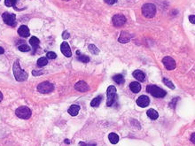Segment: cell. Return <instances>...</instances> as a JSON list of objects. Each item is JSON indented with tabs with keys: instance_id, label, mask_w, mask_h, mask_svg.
<instances>
[{
	"instance_id": "cell-27",
	"label": "cell",
	"mask_w": 195,
	"mask_h": 146,
	"mask_svg": "<svg viewBox=\"0 0 195 146\" xmlns=\"http://www.w3.org/2000/svg\"><path fill=\"white\" fill-rule=\"evenodd\" d=\"M162 81H163L164 84H165V85H167L168 88L172 89V90H174V89H175V86L173 85V83H172L171 82H170V81H169L168 79H167V78H163V80H162Z\"/></svg>"
},
{
	"instance_id": "cell-21",
	"label": "cell",
	"mask_w": 195,
	"mask_h": 146,
	"mask_svg": "<svg viewBox=\"0 0 195 146\" xmlns=\"http://www.w3.org/2000/svg\"><path fill=\"white\" fill-rule=\"evenodd\" d=\"M101 100H102V96H98L94 99H92V101L91 102V105L92 107H98L100 104Z\"/></svg>"
},
{
	"instance_id": "cell-39",
	"label": "cell",
	"mask_w": 195,
	"mask_h": 146,
	"mask_svg": "<svg viewBox=\"0 0 195 146\" xmlns=\"http://www.w3.org/2000/svg\"><path fill=\"white\" fill-rule=\"evenodd\" d=\"M64 1H69V0H64Z\"/></svg>"
},
{
	"instance_id": "cell-8",
	"label": "cell",
	"mask_w": 195,
	"mask_h": 146,
	"mask_svg": "<svg viewBox=\"0 0 195 146\" xmlns=\"http://www.w3.org/2000/svg\"><path fill=\"white\" fill-rule=\"evenodd\" d=\"M113 26L115 27H121L124 25V23L126 22V18L123 14H115L112 19Z\"/></svg>"
},
{
	"instance_id": "cell-10",
	"label": "cell",
	"mask_w": 195,
	"mask_h": 146,
	"mask_svg": "<svg viewBox=\"0 0 195 146\" xmlns=\"http://www.w3.org/2000/svg\"><path fill=\"white\" fill-rule=\"evenodd\" d=\"M150 104V99L147 96H140L139 98L137 99V104L140 107H146L148 106Z\"/></svg>"
},
{
	"instance_id": "cell-29",
	"label": "cell",
	"mask_w": 195,
	"mask_h": 146,
	"mask_svg": "<svg viewBox=\"0 0 195 146\" xmlns=\"http://www.w3.org/2000/svg\"><path fill=\"white\" fill-rule=\"evenodd\" d=\"M46 57H47L48 59H56L57 55H56V53H55V52H48V53H47Z\"/></svg>"
},
{
	"instance_id": "cell-33",
	"label": "cell",
	"mask_w": 195,
	"mask_h": 146,
	"mask_svg": "<svg viewBox=\"0 0 195 146\" xmlns=\"http://www.w3.org/2000/svg\"><path fill=\"white\" fill-rule=\"evenodd\" d=\"M105 3L108 4V5H113V4H115L117 0H105Z\"/></svg>"
},
{
	"instance_id": "cell-13",
	"label": "cell",
	"mask_w": 195,
	"mask_h": 146,
	"mask_svg": "<svg viewBox=\"0 0 195 146\" xmlns=\"http://www.w3.org/2000/svg\"><path fill=\"white\" fill-rule=\"evenodd\" d=\"M60 51L61 52L66 56L68 57V58H70V57L72 56V52H71V49L68 45V44L67 42H64L61 44L60 45Z\"/></svg>"
},
{
	"instance_id": "cell-35",
	"label": "cell",
	"mask_w": 195,
	"mask_h": 146,
	"mask_svg": "<svg viewBox=\"0 0 195 146\" xmlns=\"http://www.w3.org/2000/svg\"><path fill=\"white\" fill-rule=\"evenodd\" d=\"M194 137H195V134L193 133V134L192 135V138H191V140H192V142L193 143H195V139H194Z\"/></svg>"
},
{
	"instance_id": "cell-20",
	"label": "cell",
	"mask_w": 195,
	"mask_h": 146,
	"mask_svg": "<svg viewBox=\"0 0 195 146\" xmlns=\"http://www.w3.org/2000/svg\"><path fill=\"white\" fill-rule=\"evenodd\" d=\"M108 139L113 144H116L119 142V136L115 133H110L108 135Z\"/></svg>"
},
{
	"instance_id": "cell-23",
	"label": "cell",
	"mask_w": 195,
	"mask_h": 146,
	"mask_svg": "<svg viewBox=\"0 0 195 146\" xmlns=\"http://www.w3.org/2000/svg\"><path fill=\"white\" fill-rule=\"evenodd\" d=\"M113 79L118 84H123L124 83V77L123 75H115L113 77Z\"/></svg>"
},
{
	"instance_id": "cell-26",
	"label": "cell",
	"mask_w": 195,
	"mask_h": 146,
	"mask_svg": "<svg viewBox=\"0 0 195 146\" xmlns=\"http://www.w3.org/2000/svg\"><path fill=\"white\" fill-rule=\"evenodd\" d=\"M18 49H19L21 52H29L30 51L29 46L27 45V44H21V45H20L18 47Z\"/></svg>"
},
{
	"instance_id": "cell-30",
	"label": "cell",
	"mask_w": 195,
	"mask_h": 146,
	"mask_svg": "<svg viewBox=\"0 0 195 146\" xmlns=\"http://www.w3.org/2000/svg\"><path fill=\"white\" fill-rule=\"evenodd\" d=\"M44 74V72L41 71V70H34L32 71V75H33L34 76H37V75H41Z\"/></svg>"
},
{
	"instance_id": "cell-1",
	"label": "cell",
	"mask_w": 195,
	"mask_h": 146,
	"mask_svg": "<svg viewBox=\"0 0 195 146\" xmlns=\"http://www.w3.org/2000/svg\"><path fill=\"white\" fill-rule=\"evenodd\" d=\"M13 71L14 77L18 82H24V81H26L29 77L28 73L21 68L20 64H19V59L15 60L13 67Z\"/></svg>"
},
{
	"instance_id": "cell-12",
	"label": "cell",
	"mask_w": 195,
	"mask_h": 146,
	"mask_svg": "<svg viewBox=\"0 0 195 146\" xmlns=\"http://www.w3.org/2000/svg\"><path fill=\"white\" fill-rule=\"evenodd\" d=\"M75 89L79 92H86L89 91L90 88H89L88 84L85 82H84V81H80V82H78L75 85Z\"/></svg>"
},
{
	"instance_id": "cell-6",
	"label": "cell",
	"mask_w": 195,
	"mask_h": 146,
	"mask_svg": "<svg viewBox=\"0 0 195 146\" xmlns=\"http://www.w3.org/2000/svg\"><path fill=\"white\" fill-rule=\"evenodd\" d=\"M54 90V86L52 83H51L50 82H44L41 83L38 86H37V91L38 92L42 93V94H47L52 92Z\"/></svg>"
},
{
	"instance_id": "cell-15",
	"label": "cell",
	"mask_w": 195,
	"mask_h": 146,
	"mask_svg": "<svg viewBox=\"0 0 195 146\" xmlns=\"http://www.w3.org/2000/svg\"><path fill=\"white\" fill-rule=\"evenodd\" d=\"M80 111V106L77 104H73L69 107V109L68 110V113L71 116H76L78 114V112Z\"/></svg>"
},
{
	"instance_id": "cell-16",
	"label": "cell",
	"mask_w": 195,
	"mask_h": 146,
	"mask_svg": "<svg viewBox=\"0 0 195 146\" xmlns=\"http://www.w3.org/2000/svg\"><path fill=\"white\" fill-rule=\"evenodd\" d=\"M129 89L133 93H139L141 91V85L137 82H133L129 85Z\"/></svg>"
},
{
	"instance_id": "cell-17",
	"label": "cell",
	"mask_w": 195,
	"mask_h": 146,
	"mask_svg": "<svg viewBox=\"0 0 195 146\" xmlns=\"http://www.w3.org/2000/svg\"><path fill=\"white\" fill-rule=\"evenodd\" d=\"M132 75H133V76H134L137 81H139V82H144V81H145V75L144 73H143L142 71H140V70H136V71H134Z\"/></svg>"
},
{
	"instance_id": "cell-22",
	"label": "cell",
	"mask_w": 195,
	"mask_h": 146,
	"mask_svg": "<svg viewBox=\"0 0 195 146\" xmlns=\"http://www.w3.org/2000/svg\"><path fill=\"white\" fill-rule=\"evenodd\" d=\"M76 54H77V58H78V60H80L81 62L83 63H88L89 61H90V59H89L88 56H85V55H82L81 54V52L79 51H76Z\"/></svg>"
},
{
	"instance_id": "cell-11",
	"label": "cell",
	"mask_w": 195,
	"mask_h": 146,
	"mask_svg": "<svg viewBox=\"0 0 195 146\" xmlns=\"http://www.w3.org/2000/svg\"><path fill=\"white\" fill-rule=\"evenodd\" d=\"M131 34L129 33V32L121 31V34H120V36L118 38V41L121 44H127V43H129V41H131Z\"/></svg>"
},
{
	"instance_id": "cell-24",
	"label": "cell",
	"mask_w": 195,
	"mask_h": 146,
	"mask_svg": "<svg viewBox=\"0 0 195 146\" xmlns=\"http://www.w3.org/2000/svg\"><path fill=\"white\" fill-rule=\"evenodd\" d=\"M47 64H48V59H47V58H45V57H43V58H40V59H38V60H37V65H38V67H44V66H46Z\"/></svg>"
},
{
	"instance_id": "cell-2",
	"label": "cell",
	"mask_w": 195,
	"mask_h": 146,
	"mask_svg": "<svg viewBox=\"0 0 195 146\" xmlns=\"http://www.w3.org/2000/svg\"><path fill=\"white\" fill-rule=\"evenodd\" d=\"M146 91H147L148 93H150L153 96L159 97V98L164 97L167 94V92L164 90H162V89L159 88L156 85H153V84L147 85V87H146Z\"/></svg>"
},
{
	"instance_id": "cell-37",
	"label": "cell",
	"mask_w": 195,
	"mask_h": 146,
	"mask_svg": "<svg viewBox=\"0 0 195 146\" xmlns=\"http://www.w3.org/2000/svg\"><path fill=\"white\" fill-rule=\"evenodd\" d=\"M2 99H3V94H2L1 91H0V102L2 101Z\"/></svg>"
},
{
	"instance_id": "cell-28",
	"label": "cell",
	"mask_w": 195,
	"mask_h": 146,
	"mask_svg": "<svg viewBox=\"0 0 195 146\" xmlns=\"http://www.w3.org/2000/svg\"><path fill=\"white\" fill-rule=\"evenodd\" d=\"M16 1L17 0H5V5L8 7L10 6H15L16 5Z\"/></svg>"
},
{
	"instance_id": "cell-38",
	"label": "cell",
	"mask_w": 195,
	"mask_h": 146,
	"mask_svg": "<svg viewBox=\"0 0 195 146\" xmlns=\"http://www.w3.org/2000/svg\"><path fill=\"white\" fill-rule=\"evenodd\" d=\"M65 142H66V143H69V141H68V139H66V140H65Z\"/></svg>"
},
{
	"instance_id": "cell-34",
	"label": "cell",
	"mask_w": 195,
	"mask_h": 146,
	"mask_svg": "<svg viewBox=\"0 0 195 146\" xmlns=\"http://www.w3.org/2000/svg\"><path fill=\"white\" fill-rule=\"evenodd\" d=\"M189 20H190V21L192 23V24H194L195 23V15H191V16H189Z\"/></svg>"
},
{
	"instance_id": "cell-14",
	"label": "cell",
	"mask_w": 195,
	"mask_h": 146,
	"mask_svg": "<svg viewBox=\"0 0 195 146\" xmlns=\"http://www.w3.org/2000/svg\"><path fill=\"white\" fill-rule=\"evenodd\" d=\"M18 34L22 37H28L29 36V29L26 25H21L18 28Z\"/></svg>"
},
{
	"instance_id": "cell-25",
	"label": "cell",
	"mask_w": 195,
	"mask_h": 146,
	"mask_svg": "<svg viewBox=\"0 0 195 146\" xmlns=\"http://www.w3.org/2000/svg\"><path fill=\"white\" fill-rule=\"evenodd\" d=\"M88 48H89V50H90V52L93 54H99V50L94 44H90Z\"/></svg>"
},
{
	"instance_id": "cell-4",
	"label": "cell",
	"mask_w": 195,
	"mask_h": 146,
	"mask_svg": "<svg viewBox=\"0 0 195 146\" xmlns=\"http://www.w3.org/2000/svg\"><path fill=\"white\" fill-rule=\"evenodd\" d=\"M107 106H112L113 103L115 102V99L117 97L116 95V89L115 86H109L107 91Z\"/></svg>"
},
{
	"instance_id": "cell-31",
	"label": "cell",
	"mask_w": 195,
	"mask_h": 146,
	"mask_svg": "<svg viewBox=\"0 0 195 146\" xmlns=\"http://www.w3.org/2000/svg\"><path fill=\"white\" fill-rule=\"evenodd\" d=\"M62 37H63V39H68V38H69V33L68 31H64L63 32V34H62Z\"/></svg>"
},
{
	"instance_id": "cell-19",
	"label": "cell",
	"mask_w": 195,
	"mask_h": 146,
	"mask_svg": "<svg viewBox=\"0 0 195 146\" xmlns=\"http://www.w3.org/2000/svg\"><path fill=\"white\" fill-rule=\"evenodd\" d=\"M147 116H148L151 120H154L158 119V117H159V113H158L157 111H155L154 109H149V110L147 111Z\"/></svg>"
},
{
	"instance_id": "cell-5",
	"label": "cell",
	"mask_w": 195,
	"mask_h": 146,
	"mask_svg": "<svg viewBox=\"0 0 195 146\" xmlns=\"http://www.w3.org/2000/svg\"><path fill=\"white\" fill-rule=\"evenodd\" d=\"M15 114L21 119L28 120L31 117V110L27 106H21L16 109Z\"/></svg>"
},
{
	"instance_id": "cell-9",
	"label": "cell",
	"mask_w": 195,
	"mask_h": 146,
	"mask_svg": "<svg viewBox=\"0 0 195 146\" xmlns=\"http://www.w3.org/2000/svg\"><path fill=\"white\" fill-rule=\"evenodd\" d=\"M162 63H163L164 67L168 69V70H173L176 68V62L175 60L169 56H166L162 59Z\"/></svg>"
},
{
	"instance_id": "cell-3",
	"label": "cell",
	"mask_w": 195,
	"mask_h": 146,
	"mask_svg": "<svg viewBox=\"0 0 195 146\" xmlns=\"http://www.w3.org/2000/svg\"><path fill=\"white\" fill-rule=\"evenodd\" d=\"M142 13L145 18H153L156 14V7L153 4L147 3L142 6Z\"/></svg>"
},
{
	"instance_id": "cell-32",
	"label": "cell",
	"mask_w": 195,
	"mask_h": 146,
	"mask_svg": "<svg viewBox=\"0 0 195 146\" xmlns=\"http://www.w3.org/2000/svg\"><path fill=\"white\" fill-rule=\"evenodd\" d=\"M177 100H178V98H174L173 101L169 104V106H170V107H172V108H174V107L176 106V102Z\"/></svg>"
},
{
	"instance_id": "cell-18",
	"label": "cell",
	"mask_w": 195,
	"mask_h": 146,
	"mask_svg": "<svg viewBox=\"0 0 195 146\" xmlns=\"http://www.w3.org/2000/svg\"><path fill=\"white\" fill-rule=\"evenodd\" d=\"M29 43L30 44L32 45V47H33V49L36 51V49L39 47V44H40V41L39 39L36 36H32L30 39H29Z\"/></svg>"
},
{
	"instance_id": "cell-7",
	"label": "cell",
	"mask_w": 195,
	"mask_h": 146,
	"mask_svg": "<svg viewBox=\"0 0 195 146\" xmlns=\"http://www.w3.org/2000/svg\"><path fill=\"white\" fill-rule=\"evenodd\" d=\"M3 20L5 24L11 27H14L16 25V15L9 13H4L2 15Z\"/></svg>"
},
{
	"instance_id": "cell-36",
	"label": "cell",
	"mask_w": 195,
	"mask_h": 146,
	"mask_svg": "<svg viewBox=\"0 0 195 146\" xmlns=\"http://www.w3.org/2000/svg\"><path fill=\"white\" fill-rule=\"evenodd\" d=\"M5 52V50L3 47H0V54H3Z\"/></svg>"
}]
</instances>
